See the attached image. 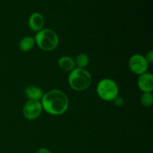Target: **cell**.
Here are the masks:
<instances>
[{
  "mask_svg": "<svg viewBox=\"0 0 153 153\" xmlns=\"http://www.w3.org/2000/svg\"><path fill=\"white\" fill-rule=\"evenodd\" d=\"M114 101L115 105L117 106H121L123 105V100L120 97H116V98L114 100Z\"/></svg>",
  "mask_w": 153,
  "mask_h": 153,
  "instance_id": "15",
  "label": "cell"
},
{
  "mask_svg": "<svg viewBox=\"0 0 153 153\" xmlns=\"http://www.w3.org/2000/svg\"><path fill=\"white\" fill-rule=\"evenodd\" d=\"M29 27L32 31H40L43 28L44 25L43 16L39 13H34L31 15L29 18Z\"/></svg>",
  "mask_w": 153,
  "mask_h": 153,
  "instance_id": "8",
  "label": "cell"
},
{
  "mask_svg": "<svg viewBox=\"0 0 153 153\" xmlns=\"http://www.w3.org/2000/svg\"><path fill=\"white\" fill-rule=\"evenodd\" d=\"M138 87L143 93H151L153 90V76L151 73L140 75L137 81Z\"/></svg>",
  "mask_w": 153,
  "mask_h": 153,
  "instance_id": "7",
  "label": "cell"
},
{
  "mask_svg": "<svg viewBox=\"0 0 153 153\" xmlns=\"http://www.w3.org/2000/svg\"><path fill=\"white\" fill-rule=\"evenodd\" d=\"M147 61V62L149 64H151V63L153 62V52L152 51H149L147 54H146V56L145 58Z\"/></svg>",
  "mask_w": 153,
  "mask_h": 153,
  "instance_id": "14",
  "label": "cell"
},
{
  "mask_svg": "<svg viewBox=\"0 0 153 153\" xmlns=\"http://www.w3.org/2000/svg\"><path fill=\"white\" fill-rule=\"evenodd\" d=\"M25 94L30 100H37L38 101L40 99H42L43 96V91L40 88L36 86H30L25 88Z\"/></svg>",
  "mask_w": 153,
  "mask_h": 153,
  "instance_id": "9",
  "label": "cell"
},
{
  "mask_svg": "<svg viewBox=\"0 0 153 153\" xmlns=\"http://www.w3.org/2000/svg\"><path fill=\"white\" fill-rule=\"evenodd\" d=\"M58 65L61 67V70H63L64 71H72L73 70H74L75 61L70 57H61L58 61Z\"/></svg>",
  "mask_w": 153,
  "mask_h": 153,
  "instance_id": "10",
  "label": "cell"
},
{
  "mask_svg": "<svg viewBox=\"0 0 153 153\" xmlns=\"http://www.w3.org/2000/svg\"><path fill=\"white\" fill-rule=\"evenodd\" d=\"M41 103L37 100H29L25 104L23 107V114L28 120H35L41 114Z\"/></svg>",
  "mask_w": 153,
  "mask_h": 153,
  "instance_id": "6",
  "label": "cell"
},
{
  "mask_svg": "<svg viewBox=\"0 0 153 153\" xmlns=\"http://www.w3.org/2000/svg\"><path fill=\"white\" fill-rule=\"evenodd\" d=\"M128 66L131 71L137 75H142L146 72L149 67V63L141 55L135 54L132 55L128 61Z\"/></svg>",
  "mask_w": 153,
  "mask_h": 153,
  "instance_id": "5",
  "label": "cell"
},
{
  "mask_svg": "<svg viewBox=\"0 0 153 153\" xmlns=\"http://www.w3.org/2000/svg\"><path fill=\"white\" fill-rule=\"evenodd\" d=\"M97 94L105 101H112L119 94V88L114 81L105 79L100 81L97 85Z\"/></svg>",
  "mask_w": 153,
  "mask_h": 153,
  "instance_id": "4",
  "label": "cell"
},
{
  "mask_svg": "<svg viewBox=\"0 0 153 153\" xmlns=\"http://www.w3.org/2000/svg\"><path fill=\"white\" fill-rule=\"evenodd\" d=\"M92 82L91 74L86 70L76 68L73 70L69 76V84L73 90L82 91L88 89Z\"/></svg>",
  "mask_w": 153,
  "mask_h": 153,
  "instance_id": "2",
  "label": "cell"
},
{
  "mask_svg": "<svg viewBox=\"0 0 153 153\" xmlns=\"http://www.w3.org/2000/svg\"><path fill=\"white\" fill-rule=\"evenodd\" d=\"M34 39L31 37H25L22 38L19 42V49L23 52H28L32 48L34 45Z\"/></svg>",
  "mask_w": 153,
  "mask_h": 153,
  "instance_id": "11",
  "label": "cell"
},
{
  "mask_svg": "<svg viewBox=\"0 0 153 153\" xmlns=\"http://www.w3.org/2000/svg\"><path fill=\"white\" fill-rule=\"evenodd\" d=\"M36 153H52L49 150H48L47 149H45V148H40L37 151Z\"/></svg>",
  "mask_w": 153,
  "mask_h": 153,
  "instance_id": "16",
  "label": "cell"
},
{
  "mask_svg": "<svg viewBox=\"0 0 153 153\" xmlns=\"http://www.w3.org/2000/svg\"><path fill=\"white\" fill-rule=\"evenodd\" d=\"M34 41L37 46L44 51H52L58 45V37L52 29L46 28L38 31L35 36Z\"/></svg>",
  "mask_w": 153,
  "mask_h": 153,
  "instance_id": "3",
  "label": "cell"
},
{
  "mask_svg": "<svg viewBox=\"0 0 153 153\" xmlns=\"http://www.w3.org/2000/svg\"><path fill=\"white\" fill-rule=\"evenodd\" d=\"M140 102L144 107H150L153 102V97L152 93H143V94L140 97Z\"/></svg>",
  "mask_w": 153,
  "mask_h": 153,
  "instance_id": "13",
  "label": "cell"
},
{
  "mask_svg": "<svg viewBox=\"0 0 153 153\" xmlns=\"http://www.w3.org/2000/svg\"><path fill=\"white\" fill-rule=\"evenodd\" d=\"M42 108L52 115H61L67 111L69 100L67 95L59 90L49 91L42 97Z\"/></svg>",
  "mask_w": 153,
  "mask_h": 153,
  "instance_id": "1",
  "label": "cell"
},
{
  "mask_svg": "<svg viewBox=\"0 0 153 153\" xmlns=\"http://www.w3.org/2000/svg\"><path fill=\"white\" fill-rule=\"evenodd\" d=\"M88 63H89V58L86 54L81 53L76 58V64L79 68L84 69L88 66Z\"/></svg>",
  "mask_w": 153,
  "mask_h": 153,
  "instance_id": "12",
  "label": "cell"
}]
</instances>
